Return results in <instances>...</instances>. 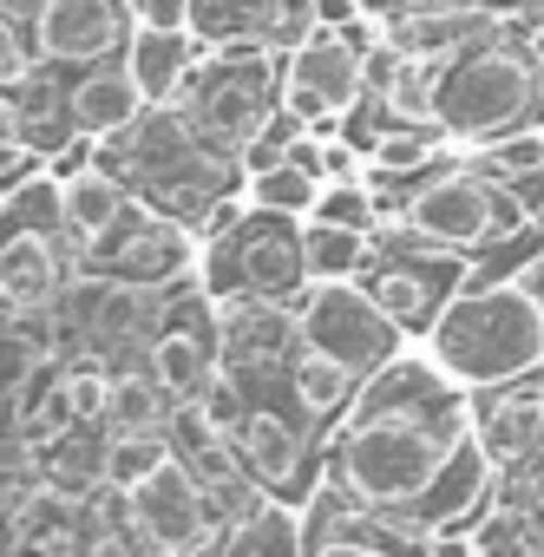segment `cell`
<instances>
[{
    "label": "cell",
    "instance_id": "obj_7",
    "mask_svg": "<svg viewBox=\"0 0 544 557\" xmlns=\"http://www.w3.org/2000/svg\"><path fill=\"white\" fill-rule=\"evenodd\" d=\"M296 315H302V342L348 361L355 374H374L407 348V329L381 309V296L361 283V275H348V283H309Z\"/></svg>",
    "mask_w": 544,
    "mask_h": 557
},
{
    "label": "cell",
    "instance_id": "obj_16",
    "mask_svg": "<svg viewBox=\"0 0 544 557\" xmlns=\"http://www.w3.org/2000/svg\"><path fill=\"white\" fill-rule=\"evenodd\" d=\"M197 53H203V47H197V27H151V21H138L132 40H125V66H132V79L145 86L151 106H177V92H184Z\"/></svg>",
    "mask_w": 544,
    "mask_h": 557
},
{
    "label": "cell",
    "instance_id": "obj_26",
    "mask_svg": "<svg viewBox=\"0 0 544 557\" xmlns=\"http://www.w3.org/2000/svg\"><path fill=\"white\" fill-rule=\"evenodd\" d=\"M368 14H374L368 0H316V27H355Z\"/></svg>",
    "mask_w": 544,
    "mask_h": 557
},
{
    "label": "cell",
    "instance_id": "obj_8",
    "mask_svg": "<svg viewBox=\"0 0 544 557\" xmlns=\"http://www.w3.org/2000/svg\"><path fill=\"white\" fill-rule=\"evenodd\" d=\"M249 394V387H243ZM316 420L296 407V413H283V407H269V394H249V407H243V420H236V446H243V459H249V472L276 492V498H309L322 479H329V446H316Z\"/></svg>",
    "mask_w": 544,
    "mask_h": 557
},
{
    "label": "cell",
    "instance_id": "obj_11",
    "mask_svg": "<svg viewBox=\"0 0 544 557\" xmlns=\"http://www.w3.org/2000/svg\"><path fill=\"white\" fill-rule=\"evenodd\" d=\"M132 498H138V531H145V544H151L158 557L217 550V544H223V531H230V518H223L217 492L190 472V459H184V453H171L145 485H132Z\"/></svg>",
    "mask_w": 544,
    "mask_h": 557
},
{
    "label": "cell",
    "instance_id": "obj_14",
    "mask_svg": "<svg viewBox=\"0 0 544 557\" xmlns=\"http://www.w3.org/2000/svg\"><path fill=\"white\" fill-rule=\"evenodd\" d=\"M73 275H79V256H73L66 236L14 230L8 223V249H0V296H8V315L60 309V296H66Z\"/></svg>",
    "mask_w": 544,
    "mask_h": 557
},
{
    "label": "cell",
    "instance_id": "obj_17",
    "mask_svg": "<svg viewBox=\"0 0 544 557\" xmlns=\"http://www.w3.org/2000/svg\"><path fill=\"white\" fill-rule=\"evenodd\" d=\"M361 381L368 374H355L348 361H335V355H322V348L302 342V355L289 361V407H302L322 433H335L342 413L361 400Z\"/></svg>",
    "mask_w": 544,
    "mask_h": 557
},
{
    "label": "cell",
    "instance_id": "obj_6",
    "mask_svg": "<svg viewBox=\"0 0 544 557\" xmlns=\"http://www.w3.org/2000/svg\"><path fill=\"white\" fill-rule=\"evenodd\" d=\"M407 223L440 243V249H459V256H485L498 243H511L531 210L518 203V190L505 177H492L485 164H472L466 151H453L446 164L420 171L413 177V197H407Z\"/></svg>",
    "mask_w": 544,
    "mask_h": 557
},
{
    "label": "cell",
    "instance_id": "obj_22",
    "mask_svg": "<svg viewBox=\"0 0 544 557\" xmlns=\"http://www.w3.org/2000/svg\"><path fill=\"white\" fill-rule=\"evenodd\" d=\"M171 420H177V400H171V387L151 374V361H125V368H119V387H112V420H106V426L171 433Z\"/></svg>",
    "mask_w": 544,
    "mask_h": 557
},
{
    "label": "cell",
    "instance_id": "obj_2",
    "mask_svg": "<svg viewBox=\"0 0 544 557\" xmlns=\"http://www.w3.org/2000/svg\"><path fill=\"white\" fill-rule=\"evenodd\" d=\"M433 125L459 151H472L498 132H518V125H544V60H537L531 34H518V21L492 14L472 40H459L440 60Z\"/></svg>",
    "mask_w": 544,
    "mask_h": 557
},
{
    "label": "cell",
    "instance_id": "obj_20",
    "mask_svg": "<svg viewBox=\"0 0 544 557\" xmlns=\"http://www.w3.org/2000/svg\"><path fill=\"white\" fill-rule=\"evenodd\" d=\"M302 537H309V531H302V505L269 492L249 518H236V524L223 531L217 550H230V557H256V550H269V557H302Z\"/></svg>",
    "mask_w": 544,
    "mask_h": 557
},
{
    "label": "cell",
    "instance_id": "obj_9",
    "mask_svg": "<svg viewBox=\"0 0 544 557\" xmlns=\"http://www.w3.org/2000/svg\"><path fill=\"white\" fill-rule=\"evenodd\" d=\"M361 53L368 47L348 27H309L283 53V106L302 112L309 125H348V112L368 99Z\"/></svg>",
    "mask_w": 544,
    "mask_h": 557
},
{
    "label": "cell",
    "instance_id": "obj_19",
    "mask_svg": "<svg viewBox=\"0 0 544 557\" xmlns=\"http://www.w3.org/2000/svg\"><path fill=\"white\" fill-rule=\"evenodd\" d=\"M34 453H40V472H47V485L73 492V498H86L92 485H106V426H86V420H73V426H60L53 440H40Z\"/></svg>",
    "mask_w": 544,
    "mask_h": 557
},
{
    "label": "cell",
    "instance_id": "obj_3",
    "mask_svg": "<svg viewBox=\"0 0 544 557\" xmlns=\"http://www.w3.org/2000/svg\"><path fill=\"white\" fill-rule=\"evenodd\" d=\"M459 387H498L518 381L531 368H544V309L531 302V289L518 275L505 283H466L440 322L420 342Z\"/></svg>",
    "mask_w": 544,
    "mask_h": 557
},
{
    "label": "cell",
    "instance_id": "obj_15",
    "mask_svg": "<svg viewBox=\"0 0 544 557\" xmlns=\"http://www.w3.org/2000/svg\"><path fill=\"white\" fill-rule=\"evenodd\" d=\"M145 106H151V99H145V86L132 79V66H125V60H99V66H86V73L66 86L73 132H92V138L138 125V119H145Z\"/></svg>",
    "mask_w": 544,
    "mask_h": 557
},
{
    "label": "cell",
    "instance_id": "obj_4",
    "mask_svg": "<svg viewBox=\"0 0 544 557\" xmlns=\"http://www.w3.org/2000/svg\"><path fill=\"white\" fill-rule=\"evenodd\" d=\"M302 223L289 210H262L243 197L230 230L203 243V283L217 302H302L309 289V256H302Z\"/></svg>",
    "mask_w": 544,
    "mask_h": 557
},
{
    "label": "cell",
    "instance_id": "obj_23",
    "mask_svg": "<svg viewBox=\"0 0 544 557\" xmlns=\"http://www.w3.org/2000/svg\"><path fill=\"white\" fill-rule=\"evenodd\" d=\"M177 453L171 433H132V426H106V479L119 485H145L164 459Z\"/></svg>",
    "mask_w": 544,
    "mask_h": 557
},
{
    "label": "cell",
    "instance_id": "obj_5",
    "mask_svg": "<svg viewBox=\"0 0 544 557\" xmlns=\"http://www.w3.org/2000/svg\"><path fill=\"white\" fill-rule=\"evenodd\" d=\"M276 106H283V53L256 40H210L177 92V112L236 158Z\"/></svg>",
    "mask_w": 544,
    "mask_h": 557
},
{
    "label": "cell",
    "instance_id": "obj_21",
    "mask_svg": "<svg viewBox=\"0 0 544 557\" xmlns=\"http://www.w3.org/2000/svg\"><path fill=\"white\" fill-rule=\"evenodd\" d=\"M302 256H309V283H348V275H368L374 262V230H348V223H302Z\"/></svg>",
    "mask_w": 544,
    "mask_h": 557
},
{
    "label": "cell",
    "instance_id": "obj_18",
    "mask_svg": "<svg viewBox=\"0 0 544 557\" xmlns=\"http://www.w3.org/2000/svg\"><path fill=\"white\" fill-rule=\"evenodd\" d=\"M66 184V223H73V256H86V243L92 236H106L125 210H132V184L119 177V171H106V164H92V171H79V177H60Z\"/></svg>",
    "mask_w": 544,
    "mask_h": 557
},
{
    "label": "cell",
    "instance_id": "obj_12",
    "mask_svg": "<svg viewBox=\"0 0 544 557\" xmlns=\"http://www.w3.org/2000/svg\"><path fill=\"white\" fill-rule=\"evenodd\" d=\"M472 426L498 485H524L531 472H544V368L498 387H472Z\"/></svg>",
    "mask_w": 544,
    "mask_h": 557
},
{
    "label": "cell",
    "instance_id": "obj_13",
    "mask_svg": "<svg viewBox=\"0 0 544 557\" xmlns=\"http://www.w3.org/2000/svg\"><path fill=\"white\" fill-rule=\"evenodd\" d=\"M132 27H138L132 0H40L34 8V40H40V60L53 66H99L125 53Z\"/></svg>",
    "mask_w": 544,
    "mask_h": 557
},
{
    "label": "cell",
    "instance_id": "obj_25",
    "mask_svg": "<svg viewBox=\"0 0 544 557\" xmlns=\"http://www.w3.org/2000/svg\"><path fill=\"white\" fill-rule=\"evenodd\" d=\"M309 216H322V223H348V230H374V223H381V203H374V190H368L361 177H329Z\"/></svg>",
    "mask_w": 544,
    "mask_h": 557
},
{
    "label": "cell",
    "instance_id": "obj_24",
    "mask_svg": "<svg viewBox=\"0 0 544 557\" xmlns=\"http://www.w3.org/2000/svg\"><path fill=\"white\" fill-rule=\"evenodd\" d=\"M243 197H249V203H262V210H289V216H309V210H316V197H322V177H316V171H302L296 158H283V164L256 171V177L243 184Z\"/></svg>",
    "mask_w": 544,
    "mask_h": 557
},
{
    "label": "cell",
    "instance_id": "obj_10",
    "mask_svg": "<svg viewBox=\"0 0 544 557\" xmlns=\"http://www.w3.org/2000/svg\"><path fill=\"white\" fill-rule=\"evenodd\" d=\"M466 262H472V256L440 249V243H407V249H381V243H374V262H368L361 283L381 296V309H387L413 342H426V329L440 322V309L472 283Z\"/></svg>",
    "mask_w": 544,
    "mask_h": 557
},
{
    "label": "cell",
    "instance_id": "obj_1",
    "mask_svg": "<svg viewBox=\"0 0 544 557\" xmlns=\"http://www.w3.org/2000/svg\"><path fill=\"white\" fill-rule=\"evenodd\" d=\"M329 479H342L361 505L407 518L426 531L472 524L498 472L472 426V387H459L426 348H400L387 368L361 381V400L329 433Z\"/></svg>",
    "mask_w": 544,
    "mask_h": 557
}]
</instances>
